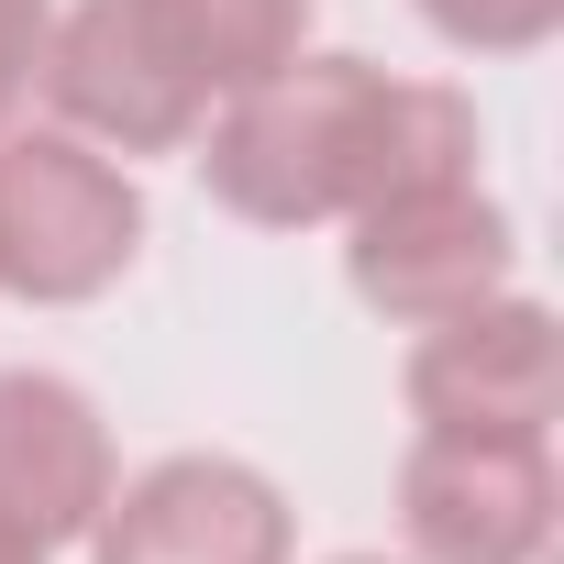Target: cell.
Returning a JSON list of instances; mask_svg holds the SVG:
<instances>
[{"label":"cell","instance_id":"6da1fadb","mask_svg":"<svg viewBox=\"0 0 564 564\" xmlns=\"http://www.w3.org/2000/svg\"><path fill=\"white\" fill-rule=\"evenodd\" d=\"M377 111H388V78L366 56H289L276 78L221 100L199 177L232 221H265V232L333 221L377 177Z\"/></svg>","mask_w":564,"mask_h":564},{"label":"cell","instance_id":"7a4b0ae2","mask_svg":"<svg viewBox=\"0 0 564 564\" xmlns=\"http://www.w3.org/2000/svg\"><path fill=\"white\" fill-rule=\"evenodd\" d=\"M144 243L133 177L78 133H0V289L12 300H100Z\"/></svg>","mask_w":564,"mask_h":564},{"label":"cell","instance_id":"3957f363","mask_svg":"<svg viewBox=\"0 0 564 564\" xmlns=\"http://www.w3.org/2000/svg\"><path fill=\"white\" fill-rule=\"evenodd\" d=\"M34 89L56 100V133H78L100 155H177L210 122V89L144 23V0H78V12H56Z\"/></svg>","mask_w":564,"mask_h":564},{"label":"cell","instance_id":"277c9868","mask_svg":"<svg viewBox=\"0 0 564 564\" xmlns=\"http://www.w3.org/2000/svg\"><path fill=\"white\" fill-rule=\"evenodd\" d=\"M399 520L421 564H531L553 542V454L531 432H421Z\"/></svg>","mask_w":564,"mask_h":564},{"label":"cell","instance_id":"5b68a950","mask_svg":"<svg viewBox=\"0 0 564 564\" xmlns=\"http://www.w3.org/2000/svg\"><path fill=\"white\" fill-rule=\"evenodd\" d=\"M89 564H289V498L232 454H166L100 498Z\"/></svg>","mask_w":564,"mask_h":564},{"label":"cell","instance_id":"8992f818","mask_svg":"<svg viewBox=\"0 0 564 564\" xmlns=\"http://www.w3.org/2000/svg\"><path fill=\"white\" fill-rule=\"evenodd\" d=\"M509 276V221L476 199V177L454 188H399L355 210V300L388 322H454L476 300H498Z\"/></svg>","mask_w":564,"mask_h":564},{"label":"cell","instance_id":"52a82bcc","mask_svg":"<svg viewBox=\"0 0 564 564\" xmlns=\"http://www.w3.org/2000/svg\"><path fill=\"white\" fill-rule=\"evenodd\" d=\"M564 399V355H553V311L531 300H476L454 322H421L410 355V410L421 432H553Z\"/></svg>","mask_w":564,"mask_h":564},{"label":"cell","instance_id":"ba28073f","mask_svg":"<svg viewBox=\"0 0 564 564\" xmlns=\"http://www.w3.org/2000/svg\"><path fill=\"white\" fill-rule=\"evenodd\" d=\"M100 498H111V432H100V410L67 377L12 366V377H0V531L56 553V542H78L100 520Z\"/></svg>","mask_w":564,"mask_h":564},{"label":"cell","instance_id":"9c48e42d","mask_svg":"<svg viewBox=\"0 0 564 564\" xmlns=\"http://www.w3.org/2000/svg\"><path fill=\"white\" fill-rule=\"evenodd\" d=\"M144 23L177 45V67L210 100H232L311 45V0H144Z\"/></svg>","mask_w":564,"mask_h":564},{"label":"cell","instance_id":"30bf717a","mask_svg":"<svg viewBox=\"0 0 564 564\" xmlns=\"http://www.w3.org/2000/svg\"><path fill=\"white\" fill-rule=\"evenodd\" d=\"M421 23L465 56H531L564 23V0H421Z\"/></svg>","mask_w":564,"mask_h":564},{"label":"cell","instance_id":"8fae6325","mask_svg":"<svg viewBox=\"0 0 564 564\" xmlns=\"http://www.w3.org/2000/svg\"><path fill=\"white\" fill-rule=\"evenodd\" d=\"M45 34H56V0H0V133L23 122V100L45 78Z\"/></svg>","mask_w":564,"mask_h":564},{"label":"cell","instance_id":"7c38bea8","mask_svg":"<svg viewBox=\"0 0 564 564\" xmlns=\"http://www.w3.org/2000/svg\"><path fill=\"white\" fill-rule=\"evenodd\" d=\"M0 564H45V553H34V542H12V531H0Z\"/></svg>","mask_w":564,"mask_h":564},{"label":"cell","instance_id":"4fadbf2b","mask_svg":"<svg viewBox=\"0 0 564 564\" xmlns=\"http://www.w3.org/2000/svg\"><path fill=\"white\" fill-rule=\"evenodd\" d=\"M344 564H388V553H344Z\"/></svg>","mask_w":564,"mask_h":564}]
</instances>
